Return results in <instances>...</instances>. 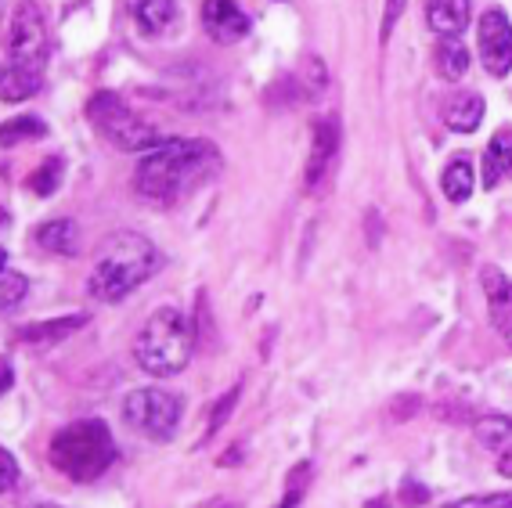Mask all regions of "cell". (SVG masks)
<instances>
[{"label":"cell","mask_w":512,"mask_h":508,"mask_svg":"<svg viewBox=\"0 0 512 508\" xmlns=\"http://www.w3.org/2000/svg\"><path fill=\"white\" fill-rule=\"evenodd\" d=\"M26 134L44 137L47 127H44V123H37V119H19V123H8V127H4V145H19Z\"/></svg>","instance_id":"27"},{"label":"cell","mask_w":512,"mask_h":508,"mask_svg":"<svg viewBox=\"0 0 512 508\" xmlns=\"http://www.w3.org/2000/svg\"><path fill=\"white\" fill-rule=\"evenodd\" d=\"M220 173V152L206 137H170L134 170V191L152 206H177Z\"/></svg>","instance_id":"1"},{"label":"cell","mask_w":512,"mask_h":508,"mask_svg":"<svg viewBox=\"0 0 512 508\" xmlns=\"http://www.w3.org/2000/svg\"><path fill=\"white\" fill-rule=\"evenodd\" d=\"M47 58V22L33 0H22L8 22V65L40 73Z\"/></svg>","instance_id":"7"},{"label":"cell","mask_w":512,"mask_h":508,"mask_svg":"<svg viewBox=\"0 0 512 508\" xmlns=\"http://www.w3.org/2000/svg\"><path fill=\"white\" fill-rule=\"evenodd\" d=\"M202 26L217 44H238L249 33V15L235 0H206L202 4Z\"/></svg>","instance_id":"11"},{"label":"cell","mask_w":512,"mask_h":508,"mask_svg":"<svg viewBox=\"0 0 512 508\" xmlns=\"http://www.w3.org/2000/svg\"><path fill=\"white\" fill-rule=\"evenodd\" d=\"M159 267H163V256L145 235L116 231L101 242L98 256H94V267L87 274V292L98 303H119L134 289H141Z\"/></svg>","instance_id":"2"},{"label":"cell","mask_w":512,"mask_h":508,"mask_svg":"<svg viewBox=\"0 0 512 508\" xmlns=\"http://www.w3.org/2000/svg\"><path fill=\"white\" fill-rule=\"evenodd\" d=\"M87 321L91 318H87L83 310H76V314H62V318H51V321L19 325L15 328V339H19V343H33V346H55V343H65L69 336H76Z\"/></svg>","instance_id":"12"},{"label":"cell","mask_w":512,"mask_h":508,"mask_svg":"<svg viewBox=\"0 0 512 508\" xmlns=\"http://www.w3.org/2000/svg\"><path fill=\"white\" fill-rule=\"evenodd\" d=\"M469 69V51L458 37H440L437 44V73L444 80H462Z\"/></svg>","instance_id":"19"},{"label":"cell","mask_w":512,"mask_h":508,"mask_svg":"<svg viewBox=\"0 0 512 508\" xmlns=\"http://www.w3.org/2000/svg\"><path fill=\"white\" fill-rule=\"evenodd\" d=\"M40 91V73H29V69H15V65H4V101H26Z\"/></svg>","instance_id":"20"},{"label":"cell","mask_w":512,"mask_h":508,"mask_svg":"<svg viewBox=\"0 0 512 508\" xmlns=\"http://www.w3.org/2000/svg\"><path fill=\"white\" fill-rule=\"evenodd\" d=\"M401 501L408 508H415V505H426L430 501V490L422 487V483H415V480H404V487H401Z\"/></svg>","instance_id":"30"},{"label":"cell","mask_w":512,"mask_h":508,"mask_svg":"<svg viewBox=\"0 0 512 508\" xmlns=\"http://www.w3.org/2000/svg\"><path fill=\"white\" fill-rule=\"evenodd\" d=\"M26 292H29V282H26V274L19 271H11V267H4V278H0V307L15 310L22 300H26Z\"/></svg>","instance_id":"23"},{"label":"cell","mask_w":512,"mask_h":508,"mask_svg":"<svg viewBox=\"0 0 512 508\" xmlns=\"http://www.w3.org/2000/svg\"><path fill=\"white\" fill-rule=\"evenodd\" d=\"M484 188H498L505 173L512 170V127H502L484 148Z\"/></svg>","instance_id":"16"},{"label":"cell","mask_w":512,"mask_h":508,"mask_svg":"<svg viewBox=\"0 0 512 508\" xmlns=\"http://www.w3.org/2000/svg\"><path fill=\"white\" fill-rule=\"evenodd\" d=\"M404 8H408V0H386V8H383V40L394 33V26L401 22Z\"/></svg>","instance_id":"29"},{"label":"cell","mask_w":512,"mask_h":508,"mask_svg":"<svg viewBox=\"0 0 512 508\" xmlns=\"http://www.w3.org/2000/svg\"><path fill=\"white\" fill-rule=\"evenodd\" d=\"M473 184H476V173H473V163H469V159H451V163L444 166L440 188H444V195H448L455 206L473 195Z\"/></svg>","instance_id":"18"},{"label":"cell","mask_w":512,"mask_h":508,"mask_svg":"<svg viewBox=\"0 0 512 508\" xmlns=\"http://www.w3.org/2000/svg\"><path fill=\"white\" fill-rule=\"evenodd\" d=\"M469 0H426V22L440 37H462L469 26Z\"/></svg>","instance_id":"13"},{"label":"cell","mask_w":512,"mask_h":508,"mask_svg":"<svg viewBox=\"0 0 512 508\" xmlns=\"http://www.w3.org/2000/svg\"><path fill=\"white\" fill-rule=\"evenodd\" d=\"M473 436L484 447H505L512 440V418L509 415H480L473 422Z\"/></svg>","instance_id":"21"},{"label":"cell","mask_w":512,"mask_h":508,"mask_svg":"<svg viewBox=\"0 0 512 508\" xmlns=\"http://www.w3.org/2000/svg\"><path fill=\"white\" fill-rule=\"evenodd\" d=\"M58 184H62V159H47L29 177V191H37V195H51V191H58Z\"/></svg>","instance_id":"24"},{"label":"cell","mask_w":512,"mask_h":508,"mask_svg":"<svg viewBox=\"0 0 512 508\" xmlns=\"http://www.w3.org/2000/svg\"><path fill=\"white\" fill-rule=\"evenodd\" d=\"M0 372H4V382H0V390L11 393V382H15V368H11V361L0 364Z\"/></svg>","instance_id":"33"},{"label":"cell","mask_w":512,"mask_h":508,"mask_svg":"<svg viewBox=\"0 0 512 508\" xmlns=\"http://www.w3.org/2000/svg\"><path fill=\"white\" fill-rule=\"evenodd\" d=\"M480 285H484V300L494 332L512 350V278L505 271H498V267H484L480 271Z\"/></svg>","instance_id":"10"},{"label":"cell","mask_w":512,"mask_h":508,"mask_svg":"<svg viewBox=\"0 0 512 508\" xmlns=\"http://www.w3.org/2000/svg\"><path fill=\"white\" fill-rule=\"evenodd\" d=\"M130 15L138 22V29L145 37H159L174 26L177 19V0H134L130 4Z\"/></svg>","instance_id":"15"},{"label":"cell","mask_w":512,"mask_h":508,"mask_svg":"<svg viewBox=\"0 0 512 508\" xmlns=\"http://www.w3.org/2000/svg\"><path fill=\"white\" fill-rule=\"evenodd\" d=\"M419 408H422V397H415V393H404V397H397L394 404H390L386 418H390L394 426H401V422H408L412 415H419Z\"/></svg>","instance_id":"26"},{"label":"cell","mask_w":512,"mask_h":508,"mask_svg":"<svg viewBox=\"0 0 512 508\" xmlns=\"http://www.w3.org/2000/svg\"><path fill=\"white\" fill-rule=\"evenodd\" d=\"M498 472H502V476H509V480H512V451H505V458H502V462H498Z\"/></svg>","instance_id":"34"},{"label":"cell","mask_w":512,"mask_h":508,"mask_svg":"<svg viewBox=\"0 0 512 508\" xmlns=\"http://www.w3.org/2000/svg\"><path fill=\"white\" fill-rule=\"evenodd\" d=\"M37 245L44 253L76 256L80 253V227H76V220H51L37 231Z\"/></svg>","instance_id":"17"},{"label":"cell","mask_w":512,"mask_h":508,"mask_svg":"<svg viewBox=\"0 0 512 508\" xmlns=\"http://www.w3.org/2000/svg\"><path fill=\"white\" fill-rule=\"evenodd\" d=\"M444 123L455 134H473L480 123H484V98L473 91L451 94L448 105H444Z\"/></svg>","instance_id":"14"},{"label":"cell","mask_w":512,"mask_h":508,"mask_svg":"<svg viewBox=\"0 0 512 508\" xmlns=\"http://www.w3.org/2000/svg\"><path fill=\"white\" fill-rule=\"evenodd\" d=\"M368 224H372V227H368V235H372V245H375V242H379V217H375V213H368Z\"/></svg>","instance_id":"35"},{"label":"cell","mask_w":512,"mask_h":508,"mask_svg":"<svg viewBox=\"0 0 512 508\" xmlns=\"http://www.w3.org/2000/svg\"><path fill=\"white\" fill-rule=\"evenodd\" d=\"M365 508H390V501H386V498H375V501H365Z\"/></svg>","instance_id":"36"},{"label":"cell","mask_w":512,"mask_h":508,"mask_svg":"<svg viewBox=\"0 0 512 508\" xmlns=\"http://www.w3.org/2000/svg\"><path fill=\"white\" fill-rule=\"evenodd\" d=\"M220 508H242V505H220Z\"/></svg>","instance_id":"37"},{"label":"cell","mask_w":512,"mask_h":508,"mask_svg":"<svg viewBox=\"0 0 512 508\" xmlns=\"http://www.w3.org/2000/svg\"><path fill=\"white\" fill-rule=\"evenodd\" d=\"M87 112H91L94 127L109 137L119 152H152V148L163 145L159 130L152 127V123H145L141 116H134V112L123 105L119 94H109V91L94 94Z\"/></svg>","instance_id":"6"},{"label":"cell","mask_w":512,"mask_h":508,"mask_svg":"<svg viewBox=\"0 0 512 508\" xmlns=\"http://www.w3.org/2000/svg\"><path fill=\"white\" fill-rule=\"evenodd\" d=\"M476 47H480V62L491 76L512 73V26L502 8H487L476 22Z\"/></svg>","instance_id":"8"},{"label":"cell","mask_w":512,"mask_h":508,"mask_svg":"<svg viewBox=\"0 0 512 508\" xmlns=\"http://www.w3.org/2000/svg\"><path fill=\"white\" fill-rule=\"evenodd\" d=\"M116 440L101 418H80L73 426L58 429L47 447V462L73 483H94L116 462Z\"/></svg>","instance_id":"4"},{"label":"cell","mask_w":512,"mask_h":508,"mask_svg":"<svg viewBox=\"0 0 512 508\" xmlns=\"http://www.w3.org/2000/svg\"><path fill=\"white\" fill-rule=\"evenodd\" d=\"M123 422L152 444H170L181 422V397L163 386H141L123 397Z\"/></svg>","instance_id":"5"},{"label":"cell","mask_w":512,"mask_h":508,"mask_svg":"<svg viewBox=\"0 0 512 508\" xmlns=\"http://www.w3.org/2000/svg\"><path fill=\"white\" fill-rule=\"evenodd\" d=\"M242 462V444H235V447H228V451L220 454V465L224 469H235V465Z\"/></svg>","instance_id":"32"},{"label":"cell","mask_w":512,"mask_h":508,"mask_svg":"<svg viewBox=\"0 0 512 508\" xmlns=\"http://www.w3.org/2000/svg\"><path fill=\"white\" fill-rule=\"evenodd\" d=\"M336 155H339V119L325 116L314 123L311 155H307V170H303V188L321 191V184L329 181L332 166H336Z\"/></svg>","instance_id":"9"},{"label":"cell","mask_w":512,"mask_h":508,"mask_svg":"<svg viewBox=\"0 0 512 508\" xmlns=\"http://www.w3.org/2000/svg\"><path fill=\"white\" fill-rule=\"evenodd\" d=\"M238 397H242V386H231L228 393H220L217 404H213V411H210V418H206V436H202V440H213L220 429L228 426V418L235 415V408H238Z\"/></svg>","instance_id":"22"},{"label":"cell","mask_w":512,"mask_h":508,"mask_svg":"<svg viewBox=\"0 0 512 508\" xmlns=\"http://www.w3.org/2000/svg\"><path fill=\"white\" fill-rule=\"evenodd\" d=\"M303 505V487H293L289 483V490H285V501L278 508H300Z\"/></svg>","instance_id":"31"},{"label":"cell","mask_w":512,"mask_h":508,"mask_svg":"<svg viewBox=\"0 0 512 508\" xmlns=\"http://www.w3.org/2000/svg\"><path fill=\"white\" fill-rule=\"evenodd\" d=\"M195 354L192 318L177 307H159L134 339V361L152 379H174Z\"/></svg>","instance_id":"3"},{"label":"cell","mask_w":512,"mask_h":508,"mask_svg":"<svg viewBox=\"0 0 512 508\" xmlns=\"http://www.w3.org/2000/svg\"><path fill=\"white\" fill-rule=\"evenodd\" d=\"M444 508H512V490H505V494H469V498L448 501Z\"/></svg>","instance_id":"25"},{"label":"cell","mask_w":512,"mask_h":508,"mask_svg":"<svg viewBox=\"0 0 512 508\" xmlns=\"http://www.w3.org/2000/svg\"><path fill=\"white\" fill-rule=\"evenodd\" d=\"M15 483H19V462H15V454L4 447V451H0V490L11 494Z\"/></svg>","instance_id":"28"}]
</instances>
